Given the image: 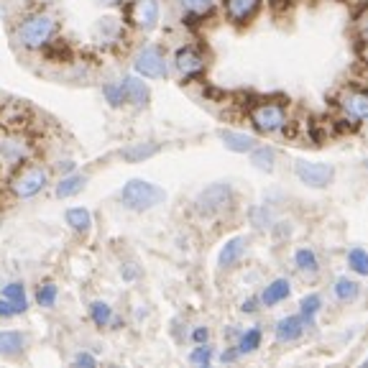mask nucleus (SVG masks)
<instances>
[{
    "instance_id": "nucleus-1",
    "label": "nucleus",
    "mask_w": 368,
    "mask_h": 368,
    "mask_svg": "<svg viewBox=\"0 0 368 368\" xmlns=\"http://www.w3.org/2000/svg\"><path fill=\"white\" fill-rule=\"evenodd\" d=\"M54 34H57V20L49 13H31L16 26V41L28 52L44 49L54 39Z\"/></svg>"
},
{
    "instance_id": "nucleus-2",
    "label": "nucleus",
    "mask_w": 368,
    "mask_h": 368,
    "mask_svg": "<svg viewBox=\"0 0 368 368\" xmlns=\"http://www.w3.org/2000/svg\"><path fill=\"white\" fill-rule=\"evenodd\" d=\"M164 189L159 184H151L146 179H131L123 184L121 189V200L128 210H133V213H143V210H151L156 205L164 202Z\"/></svg>"
},
{
    "instance_id": "nucleus-3",
    "label": "nucleus",
    "mask_w": 368,
    "mask_h": 368,
    "mask_svg": "<svg viewBox=\"0 0 368 368\" xmlns=\"http://www.w3.org/2000/svg\"><path fill=\"white\" fill-rule=\"evenodd\" d=\"M49 184V172L44 167H20L18 174L11 182V192L20 200L36 197Z\"/></svg>"
},
{
    "instance_id": "nucleus-4",
    "label": "nucleus",
    "mask_w": 368,
    "mask_h": 368,
    "mask_svg": "<svg viewBox=\"0 0 368 368\" xmlns=\"http://www.w3.org/2000/svg\"><path fill=\"white\" fill-rule=\"evenodd\" d=\"M230 202H233V187L225 182H218V184H210L197 194L194 208L200 215H218L225 208H230Z\"/></svg>"
},
{
    "instance_id": "nucleus-5",
    "label": "nucleus",
    "mask_w": 368,
    "mask_h": 368,
    "mask_svg": "<svg viewBox=\"0 0 368 368\" xmlns=\"http://www.w3.org/2000/svg\"><path fill=\"white\" fill-rule=\"evenodd\" d=\"M133 67L146 80H161V77H167V57L156 44H146L136 52Z\"/></svg>"
},
{
    "instance_id": "nucleus-6",
    "label": "nucleus",
    "mask_w": 368,
    "mask_h": 368,
    "mask_svg": "<svg viewBox=\"0 0 368 368\" xmlns=\"http://www.w3.org/2000/svg\"><path fill=\"white\" fill-rule=\"evenodd\" d=\"M251 123L261 133H279L287 126V110L279 102H259L251 107Z\"/></svg>"
},
{
    "instance_id": "nucleus-7",
    "label": "nucleus",
    "mask_w": 368,
    "mask_h": 368,
    "mask_svg": "<svg viewBox=\"0 0 368 368\" xmlns=\"http://www.w3.org/2000/svg\"><path fill=\"white\" fill-rule=\"evenodd\" d=\"M31 154V143H28L26 133L20 131H8L6 136H0V161L3 164H11V167H18L28 159Z\"/></svg>"
},
{
    "instance_id": "nucleus-8",
    "label": "nucleus",
    "mask_w": 368,
    "mask_h": 368,
    "mask_svg": "<svg viewBox=\"0 0 368 368\" xmlns=\"http://www.w3.org/2000/svg\"><path fill=\"white\" fill-rule=\"evenodd\" d=\"M159 3L156 0H133L126 8V18L131 26L141 28V31H154L159 23Z\"/></svg>"
},
{
    "instance_id": "nucleus-9",
    "label": "nucleus",
    "mask_w": 368,
    "mask_h": 368,
    "mask_svg": "<svg viewBox=\"0 0 368 368\" xmlns=\"http://www.w3.org/2000/svg\"><path fill=\"white\" fill-rule=\"evenodd\" d=\"M295 172H297V177H299L302 184L315 187V189L328 187L335 177V169L330 167V164H320V161H299Z\"/></svg>"
},
{
    "instance_id": "nucleus-10",
    "label": "nucleus",
    "mask_w": 368,
    "mask_h": 368,
    "mask_svg": "<svg viewBox=\"0 0 368 368\" xmlns=\"http://www.w3.org/2000/svg\"><path fill=\"white\" fill-rule=\"evenodd\" d=\"M340 107L350 123H366L368 121V93L366 90H350L340 97Z\"/></svg>"
},
{
    "instance_id": "nucleus-11",
    "label": "nucleus",
    "mask_w": 368,
    "mask_h": 368,
    "mask_svg": "<svg viewBox=\"0 0 368 368\" xmlns=\"http://www.w3.org/2000/svg\"><path fill=\"white\" fill-rule=\"evenodd\" d=\"M174 67L184 80H194L205 72V57L194 47H182L174 57Z\"/></svg>"
},
{
    "instance_id": "nucleus-12",
    "label": "nucleus",
    "mask_w": 368,
    "mask_h": 368,
    "mask_svg": "<svg viewBox=\"0 0 368 368\" xmlns=\"http://www.w3.org/2000/svg\"><path fill=\"white\" fill-rule=\"evenodd\" d=\"M93 36L97 44H105V47H113L118 41L126 39V26H123L121 20L115 18V16H105L95 23L93 28Z\"/></svg>"
},
{
    "instance_id": "nucleus-13",
    "label": "nucleus",
    "mask_w": 368,
    "mask_h": 368,
    "mask_svg": "<svg viewBox=\"0 0 368 368\" xmlns=\"http://www.w3.org/2000/svg\"><path fill=\"white\" fill-rule=\"evenodd\" d=\"M304 328H307V320L302 315H289V317H281L279 322H276L274 328V335L279 343H295L302 338V333H304Z\"/></svg>"
},
{
    "instance_id": "nucleus-14",
    "label": "nucleus",
    "mask_w": 368,
    "mask_h": 368,
    "mask_svg": "<svg viewBox=\"0 0 368 368\" xmlns=\"http://www.w3.org/2000/svg\"><path fill=\"white\" fill-rule=\"evenodd\" d=\"M123 95H126V102H131L133 107H146L151 100V93H148L146 82H141L138 77H123L121 80Z\"/></svg>"
},
{
    "instance_id": "nucleus-15",
    "label": "nucleus",
    "mask_w": 368,
    "mask_h": 368,
    "mask_svg": "<svg viewBox=\"0 0 368 368\" xmlns=\"http://www.w3.org/2000/svg\"><path fill=\"white\" fill-rule=\"evenodd\" d=\"M261 0H225V13L233 23H248L254 18Z\"/></svg>"
},
{
    "instance_id": "nucleus-16",
    "label": "nucleus",
    "mask_w": 368,
    "mask_h": 368,
    "mask_svg": "<svg viewBox=\"0 0 368 368\" xmlns=\"http://www.w3.org/2000/svg\"><path fill=\"white\" fill-rule=\"evenodd\" d=\"M246 246H248L246 235H235V238H230V241L222 246L220 256H218L220 268H230V266H235V263L241 261V256L246 254Z\"/></svg>"
},
{
    "instance_id": "nucleus-17",
    "label": "nucleus",
    "mask_w": 368,
    "mask_h": 368,
    "mask_svg": "<svg viewBox=\"0 0 368 368\" xmlns=\"http://www.w3.org/2000/svg\"><path fill=\"white\" fill-rule=\"evenodd\" d=\"M26 350V335L18 330H0V355L16 358Z\"/></svg>"
},
{
    "instance_id": "nucleus-18",
    "label": "nucleus",
    "mask_w": 368,
    "mask_h": 368,
    "mask_svg": "<svg viewBox=\"0 0 368 368\" xmlns=\"http://www.w3.org/2000/svg\"><path fill=\"white\" fill-rule=\"evenodd\" d=\"M289 295H292V284H289V279H274L266 289H263L261 304L274 307V304H279V302L287 299Z\"/></svg>"
},
{
    "instance_id": "nucleus-19",
    "label": "nucleus",
    "mask_w": 368,
    "mask_h": 368,
    "mask_svg": "<svg viewBox=\"0 0 368 368\" xmlns=\"http://www.w3.org/2000/svg\"><path fill=\"white\" fill-rule=\"evenodd\" d=\"M220 141L225 143V148L235 151V154H248L256 146V138L248 133H235V131H220Z\"/></svg>"
},
{
    "instance_id": "nucleus-20",
    "label": "nucleus",
    "mask_w": 368,
    "mask_h": 368,
    "mask_svg": "<svg viewBox=\"0 0 368 368\" xmlns=\"http://www.w3.org/2000/svg\"><path fill=\"white\" fill-rule=\"evenodd\" d=\"M182 3V11H184V18L189 20H200L205 16H210L215 11V0H179Z\"/></svg>"
},
{
    "instance_id": "nucleus-21",
    "label": "nucleus",
    "mask_w": 368,
    "mask_h": 368,
    "mask_svg": "<svg viewBox=\"0 0 368 368\" xmlns=\"http://www.w3.org/2000/svg\"><path fill=\"white\" fill-rule=\"evenodd\" d=\"M295 266L299 274L304 276H317V271H320V261H317V254L312 251V248H299L295 254Z\"/></svg>"
},
{
    "instance_id": "nucleus-22",
    "label": "nucleus",
    "mask_w": 368,
    "mask_h": 368,
    "mask_svg": "<svg viewBox=\"0 0 368 368\" xmlns=\"http://www.w3.org/2000/svg\"><path fill=\"white\" fill-rule=\"evenodd\" d=\"M64 220H67V225L74 233H88V230L93 228V215L85 208H69L67 213H64Z\"/></svg>"
},
{
    "instance_id": "nucleus-23",
    "label": "nucleus",
    "mask_w": 368,
    "mask_h": 368,
    "mask_svg": "<svg viewBox=\"0 0 368 368\" xmlns=\"http://www.w3.org/2000/svg\"><path fill=\"white\" fill-rule=\"evenodd\" d=\"M3 297H6V299L13 304L16 315H20V312H26V309H28L26 287H23L20 281H11V284H6V287H3Z\"/></svg>"
},
{
    "instance_id": "nucleus-24",
    "label": "nucleus",
    "mask_w": 368,
    "mask_h": 368,
    "mask_svg": "<svg viewBox=\"0 0 368 368\" xmlns=\"http://www.w3.org/2000/svg\"><path fill=\"white\" fill-rule=\"evenodd\" d=\"M85 184H88V177L82 174H67L64 179L57 184V197H74V194H80L82 189H85Z\"/></svg>"
},
{
    "instance_id": "nucleus-25",
    "label": "nucleus",
    "mask_w": 368,
    "mask_h": 368,
    "mask_svg": "<svg viewBox=\"0 0 368 368\" xmlns=\"http://www.w3.org/2000/svg\"><path fill=\"white\" fill-rule=\"evenodd\" d=\"M251 164H254L256 169H261V172H271L274 169V161H276V151L268 146H254L251 151Z\"/></svg>"
},
{
    "instance_id": "nucleus-26",
    "label": "nucleus",
    "mask_w": 368,
    "mask_h": 368,
    "mask_svg": "<svg viewBox=\"0 0 368 368\" xmlns=\"http://www.w3.org/2000/svg\"><path fill=\"white\" fill-rule=\"evenodd\" d=\"M159 143H133V146H128L123 151V159L131 161V164H138L143 159H151L154 154H159Z\"/></svg>"
},
{
    "instance_id": "nucleus-27",
    "label": "nucleus",
    "mask_w": 368,
    "mask_h": 368,
    "mask_svg": "<svg viewBox=\"0 0 368 368\" xmlns=\"http://www.w3.org/2000/svg\"><path fill=\"white\" fill-rule=\"evenodd\" d=\"M90 317H93V322L97 325V328H107L110 322H113V307L107 304V302H93L90 304Z\"/></svg>"
},
{
    "instance_id": "nucleus-28",
    "label": "nucleus",
    "mask_w": 368,
    "mask_h": 368,
    "mask_svg": "<svg viewBox=\"0 0 368 368\" xmlns=\"http://www.w3.org/2000/svg\"><path fill=\"white\" fill-rule=\"evenodd\" d=\"M238 353L241 355H248V353H254V350H259L261 348V330L259 328H251V330H246V333L241 335V340H238Z\"/></svg>"
},
{
    "instance_id": "nucleus-29",
    "label": "nucleus",
    "mask_w": 368,
    "mask_h": 368,
    "mask_svg": "<svg viewBox=\"0 0 368 368\" xmlns=\"http://www.w3.org/2000/svg\"><path fill=\"white\" fill-rule=\"evenodd\" d=\"M333 292L340 302H353L358 297V284L353 279H348V276H340V279L335 281Z\"/></svg>"
},
{
    "instance_id": "nucleus-30",
    "label": "nucleus",
    "mask_w": 368,
    "mask_h": 368,
    "mask_svg": "<svg viewBox=\"0 0 368 368\" xmlns=\"http://www.w3.org/2000/svg\"><path fill=\"white\" fill-rule=\"evenodd\" d=\"M57 297H59V289H57V284L54 281H44L39 289H36V304L39 307H54L57 304Z\"/></svg>"
},
{
    "instance_id": "nucleus-31",
    "label": "nucleus",
    "mask_w": 368,
    "mask_h": 368,
    "mask_svg": "<svg viewBox=\"0 0 368 368\" xmlns=\"http://www.w3.org/2000/svg\"><path fill=\"white\" fill-rule=\"evenodd\" d=\"M320 307H322V297L320 295H307L299 302V315L307 320V325H312V320H315V315L320 312Z\"/></svg>"
},
{
    "instance_id": "nucleus-32",
    "label": "nucleus",
    "mask_w": 368,
    "mask_h": 368,
    "mask_svg": "<svg viewBox=\"0 0 368 368\" xmlns=\"http://www.w3.org/2000/svg\"><path fill=\"white\" fill-rule=\"evenodd\" d=\"M348 266L353 268L358 276H368V251H363V248L348 251Z\"/></svg>"
},
{
    "instance_id": "nucleus-33",
    "label": "nucleus",
    "mask_w": 368,
    "mask_h": 368,
    "mask_svg": "<svg viewBox=\"0 0 368 368\" xmlns=\"http://www.w3.org/2000/svg\"><path fill=\"white\" fill-rule=\"evenodd\" d=\"M44 57L52 61H67L69 59V47L61 39H52L44 47Z\"/></svg>"
},
{
    "instance_id": "nucleus-34",
    "label": "nucleus",
    "mask_w": 368,
    "mask_h": 368,
    "mask_svg": "<svg viewBox=\"0 0 368 368\" xmlns=\"http://www.w3.org/2000/svg\"><path fill=\"white\" fill-rule=\"evenodd\" d=\"M102 95H105V100L110 107H123L126 105V95H123L121 82L115 85V82H107L105 88H102Z\"/></svg>"
},
{
    "instance_id": "nucleus-35",
    "label": "nucleus",
    "mask_w": 368,
    "mask_h": 368,
    "mask_svg": "<svg viewBox=\"0 0 368 368\" xmlns=\"http://www.w3.org/2000/svg\"><path fill=\"white\" fill-rule=\"evenodd\" d=\"M213 358H215V353L208 343H197V348L189 353V363H194V366H210Z\"/></svg>"
},
{
    "instance_id": "nucleus-36",
    "label": "nucleus",
    "mask_w": 368,
    "mask_h": 368,
    "mask_svg": "<svg viewBox=\"0 0 368 368\" xmlns=\"http://www.w3.org/2000/svg\"><path fill=\"white\" fill-rule=\"evenodd\" d=\"M251 220H254L256 228H266V225H271V218H268L266 208H254L251 210Z\"/></svg>"
},
{
    "instance_id": "nucleus-37",
    "label": "nucleus",
    "mask_w": 368,
    "mask_h": 368,
    "mask_svg": "<svg viewBox=\"0 0 368 368\" xmlns=\"http://www.w3.org/2000/svg\"><path fill=\"white\" fill-rule=\"evenodd\" d=\"M74 366H88V368H95L97 366V358L93 353H77L74 355Z\"/></svg>"
},
{
    "instance_id": "nucleus-38",
    "label": "nucleus",
    "mask_w": 368,
    "mask_h": 368,
    "mask_svg": "<svg viewBox=\"0 0 368 368\" xmlns=\"http://www.w3.org/2000/svg\"><path fill=\"white\" fill-rule=\"evenodd\" d=\"M13 315H16L13 304H11L6 297L0 295V320H8V317H13Z\"/></svg>"
},
{
    "instance_id": "nucleus-39",
    "label": "nucleus",
    "mask_w": 368,
    "mask_h": 368,
    "mask_svg": "<svg viewBox=\"0 0 368 368\" xmlns=\"http://www.w3.org/2000/svg\"><path fill=\"white\" fill-rule=\"evenodd\" d=\"M210 338V330L208 328H194L192 330V340L194 343H208Z\"/></svg>"
},
{
    "instance_id": "nucleus-40",
    "label": "nucleus",
    "mask_w": 368,
    "mask_h": 368,
    "mask_svg": "<svg viewBox=\"0 0 368 368\" xmlns=\"http://www.w3.org/2000/svg\"><path fill=\"white\" fill-rule=\"evenodd\" d=\"M238 355H241L238 353V348H228L225 353L220 355V363H235L238 361Z\"/></svg>"
},
{
    "instance_id": "nucleus-41",
    "label": "nucleus",
    "mask_w": 368,
    "mask_h": 368,
    "mask_svg": "<svg viewBox=\"0 0 368 368\" xmlns=\"http://www.w3.org/2000/svg\"><path fill=\"white\" fill-rule=\"evenodd\" d=\"M243 312H246V315H254L256 309H259V299H254V297H251V299H246L243 302Z\"/></svg>"
},
{
    "instance_id": "nucleus-42",
    "label": "nucleus",
    "mask_w": 368,
    "mask_h": 368,
    "mask_svg": "<svg viewBox=\"0 0 368 368\" xmlns=\"http://www.w3.org/2000/svg\"><path fill=\"white\" fill-rule=\"evenodd\" d=\"M123 279H126V281L138 279V271H136L133 266H128V263H126V266H123Z\"/></svg>"
},
{
    "instance_id": "nucleus-43",
    "label": "nucleus",
    "mask_w": 368,
    "mask_h": 368,
    "mask_svg": "<svg viewBox=\"0 0 368 368\" xmlns=\"http://www.w3.org/2000/svg\"><path fill=\"white\" fill-rule=\"evenodd\" d=\"M59 172H67V174H72V172H74V161H61Z\"/></svg>"
},
{
    "instance_id": "nucleus-44",
    "label": "nucleus",
    "mask_w": 368,
    "mask_h": 368,
    "mask_svg": "<svg viewBox=\"0 0 368 368\" xmlns=\"http://www.w3.org/2000/svg\"><path fill=\"white\" fill-rule=\"evenodd\" d=\"M97 6H121L123 0H95Z\"/></svg>"
},
{
    "instance_id": "nucleus-45",
    "label": "nucleus",
    "mask_w": 368,
    "mask_h": 368,
    "mask_svg": "<svg viewBox=\"0 0 368 368\" xmlns=\"http://www.w3.org/2000/svg\"><path fill=\"white\" fill-rule=\"evenodd\" d=\"M363 39L368 41V18H366V23H363Z\"/></svg>"
}]
</instances>
